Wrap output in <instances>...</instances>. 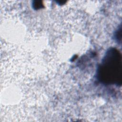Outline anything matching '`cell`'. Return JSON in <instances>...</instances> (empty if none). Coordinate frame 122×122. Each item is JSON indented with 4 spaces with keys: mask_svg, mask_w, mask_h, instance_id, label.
<instances>
[{
    "mask_svg": "<svg viewBox=\"0 0 122 122\" xmlns=\"http://www.w3.org/2000/svg\"><path fill=\"white\" fill-rule=\"evenodd\" d=\"M99 77L108 83H121V57L119 52L111 50L106 53L100 66Z\"/></svg>",
    "mask_w": 122,
    "mask_h": 122,
    "instance_id": "6da1fadb",
    "label": "cell"
}]
</instances>
